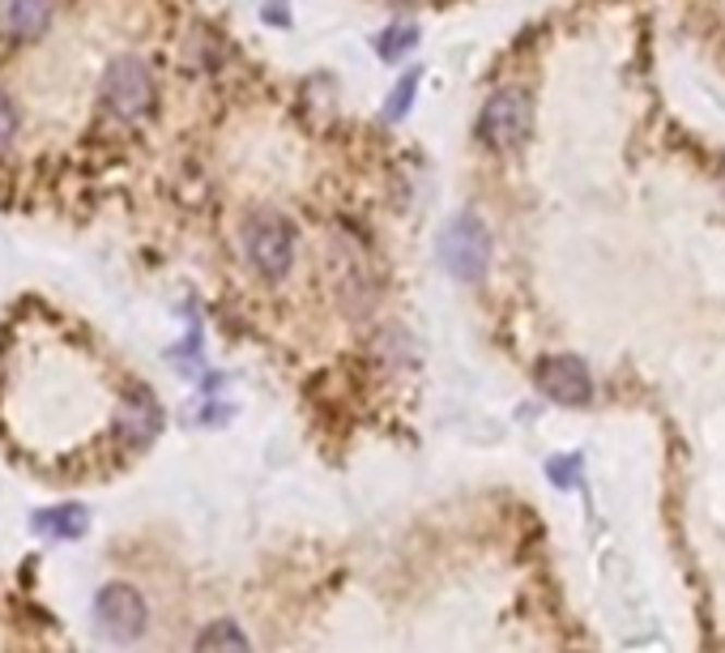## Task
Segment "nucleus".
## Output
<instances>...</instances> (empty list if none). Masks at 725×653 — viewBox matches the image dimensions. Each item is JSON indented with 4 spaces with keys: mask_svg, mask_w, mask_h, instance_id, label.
I'll list each match as a JSON object with an SVG mask.
<instances>
[{
    "mask_svg": "<svg viewBox=\"0 0 725 653\" xmlns=\"http://www.w3.org/2000/svg\"><path fill=\"white\" fill-rule=\"evenodd\" d=\"M102 102L111 107V116L137 124L154 111L158 102V86H154V73L142 56H116L102 73Z\"/></svg>",
    "mask_w": 725,
    "mask_h": 653,
    "instance_id": "1",
    "label": "nucleus"
},
{
    "mask_svg": "<svg viewBox=\"0 0 725 653\" xmlns=\"http://www.w3.org/2000/svg\"><path fill=\"white\" fill-rule=\"evenodd\" d=\"M243 252L256 265L261 278H287L290 261H294V231L287 218L261 209L243 222Z\"/></svg>",
    "mask_w": 725,
    "mask_h": 653,
    "instance_id": "2",
    "label": "nucleus"
},
{
    "mask_svg": "<svg viewBox=\"0 0 725 653\" xmlns=\"http://www.w3.org/2000/svg\"><path fill=\"white\" fill-rule=\"evenodd\" d=\"M439 256H444L452 278L479 282L486 274V261H491V235H486L483 218L479 214H457L439 235Z\"/></svg>",
    "mask_w": 725,
    "mask_h": 653,
    "instance_id": "3",
    "label": "nucleus"
},
{
    "mask_svg": "<svg viewBox=\"0 0 725 653\" xmlns=\"http://www.w3.org/2000/svg\"><path fill=\"white\" fill-rule=\"evenodd\" d=\"M530 124H533V107L521 90H495L483 102L479 137H483L491 150H517L530 137Z\"/></svg>",
    "mask_w": 725,
    "mask_h": 653,
    "instance_id": "4",
    "label": "nucleus"
},
{
    "mask_svg": "<svg viewBox=\"0 0 725 653\" xmlns=\"http://www.w3.org/2000/svg\"><path fill=\"white\" fill-rule=\"evenodd\" d=\"M95 619H98V628H102L116 645H133V641L145 632V624H149V606H145V598L133 590V585L111 581V585L98 590Z\"/></svg>",
    "mask_w": 725,
    "mask_h": 653,
    "instance_id": "5",
    "label": "nucleus"
},
{
    "mask_svg": "<svg viewBox=\"0 0 725 653\" xmlns=\"http://www.w3.org/2000/svg\"><path fill=\"white\" fill-rule=\"evenodd\" d=\"M537 389L559 406H584L593 394V380H589V367L572 359V354H551L537 363Z\"/></svg>",
    "mask_w": 725,
    "mask_h": 653,
    "instance_id": "6",
    "label": "nucleus"
},
{
    "mask_svg": "<svg viewBox=\"0 0 725 653\" xmlns=\"http://www.w3.org/2000/svg\"><path fill=\"white\" fill-rule=\"evenodd\" d=\"M90 525V512L82 504H56L31 517V530L35 534H48V539H82Z\"/></svg>",
    "mask_w": 725,
    "mask_h": 653,
    "instance_id": "7",
    "label": "nucleus"
},
{
    "mask_svg": "<svg viewBox=\"0 0 725 653\" xmlns=\"http://www.w3.org/2000/svg\"><path fill=\"white\" fill-rule=\"evenodd\" d=\"M4 22L17 39H39L51 22V0H9L4 4Z\"/></svg>",
    "mask_w": 725,
    "mask_h": 653,
    "instance_id": "8",
    "label": "nucleus"
},
{
    "mask_svg": "<svg viewBox=\"0 0 725 653\" xmlns=\"http://www.w3.org/2000/svg\"><path fill=\"white\" fill-rule=\"evenodd\" d=\"M158 423H162V414H158V406H154L149 394L145 398H129L120 406V419H116L120 436H129V440H149L158 432Z\"/></svg>",
    "mask_w": 725,
    "mask_h": 653,
    "instance_id": "9",
    "label": "nucleus"
},
{
    "mask_svg": "<svg viewBox=\"0 0 725 653\" xmlns=\"http://www.w3.org/2000/svg\"><path fill=\"white\" fill-rule=\"evenodd\" d=\"M193 653H252V645H247V637H243L235 619H214V624L201 628Z\"/></svg>",
    "mask_w": 725,
    "mask_h": 653,
    "instance_id": "10",
    "label": "nucleus"
},
{
    "mask_svg": "<svg viewBox=\"0 0 725 653\" xmlns=\"http://www.w3.org/2000/svg\"><path fill=\"white\" fill-rule=\"evenodd\" d=\"M414 44H419V26L414 22H397L376 39V51H380V60H401Z\"/></svg>",
    "mask_w": 725,
    "mask_h": 653,
    "instance_id": "11",
    "label": "nucleus"
},
{
    "mask_svg": "<svg viewBox=\"0 0 725 653\" xmlns=\"http://www.w3.org/2000/svg\"><path fill=\"white\" fill-rule=\"evenodd\" d=\"M419 82H423V69H410L392 90H388L385 99V120H401L406 111H410V102H414V95H419Z\"/></svg>",
    "mask_w": 725,
    "mask_h": 653,
    "instance_id": "12",
    "label": "nucleus"
},
{
    "mask_svg": "<svg viewBox=\"0 0 725 653\" xmlns=\"http://www.w3.org/2000/svg\"><path fill=\"white\" fill-rule=\"evenodd\" d=\"M13 137H17V107L0 90V154L13 146Z\"/></svg>",
    "mask_w": 725,
    "mask_h": 653,
    "instance_id": "13",
    "label": "nucleus"
},
{
    "mask_svg": "<svg viewBox=\"0 0 725 653\" xmlns=\"http://www.w3.org/2000/svg\"><path fill=\"white\" fill-rule=\"evenodd\" d=\"M577 465H580V457H555L546 470H551V479H555L559 487H577Z\"/></svg>",
    "mask_w": 725,
    "mask_h": 653,
    "instance_id": "14",
    "label": "nucleus"
},
{
    "mask_svg": "<svg viewBox=\"0 0 725 653\" xmlns=\"http://www.w3.org/2000/svg\"><path fill=\"white\" fill-rule=\"evenodd\" d=\"M261 13H265V22H269V26H282V31L290 26V0H265V9H261Z\"/></svg>",
    "mask_w": 725,
    "mask_h": 653,
    "instance_id": "15",
    "label": "nucleus"
},
{
    "mask_svg": "<svg viewBox=\"0 0 725 653\" xmlns=\"http://www.w3.org/2000/svg\"><path fill=\"white\" fill-rule=\"evenodd\" d=\"M722 189H725V167H722Z\"/></svg>",
    "mask_w": 725,
    "mask_h": 653,
    "instance_id": "16",
    "label": "nucleus"
}]
</instances>
